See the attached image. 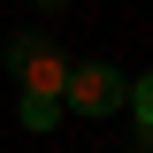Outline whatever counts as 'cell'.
Wrapping results in <instances>:
<instances>
[{
  "label": "cell",
  "mask_w": 153,
  "mask_h": 153,
  "mask_svg": "<svg viewBox=\"0 0 153 153\" xmlns=\"http://www.w3.org/2000/svg\"><path fill=\"white\" fill-rule=\"evenodd\" d=\"M123 107H130V123H138V138H146V146H153V76H138V84H130V100H123Z\"/></svg>",
  "instance_id": "3957f363"
},
{
  "label": "cell",
  "mask_w": 153,
  "mask_h": 153,
  "mask_svg": "<svg viewBox=\"0 0 153 153\" xmlns=\"http://www.w3.org/2000/svg\"><path fill=\"white\" fill-rule=\"evenodd\" d=\"M138 153H153V146H138Z\"/></svg>",
  "instance_id": "8992f818"
},
{
  "label": "cell",
  "mask_w": 153,
  "mask_h": 153,
  "mask_svg": "<svg viewBox=\"0 0 153 153\" xmlns=\"http://www.w3.org/2000/svg\"><path fill=\"white\" fill-rule=\"evenodd\" d=\"M54 115H61V100H23V130H54Z\"/></svg>",
  "instance_id": "277c9868"
},
{
  "label": "cell",
  "mask_w": 153,
  "mask_h": 153,
  "mask_svg": "<svg viewBox=\"0 0 153 153\" xmlns=\"http://www.w3.org/2000/svg\"><path fill=\"white\" fill-rule=\"evenodd\" d=\"M130 100V84L115 76V61H69V92H61V107L76 115H115Z\"/></svg>",
  "instance_id": "7a4b0ae2"
},
{
  "label": "cell",
  "mask_w": 153,
  "mask_h": 153,
  "mask_svg": "<svg viewBox=\"0 0 153 153\" xmlns=\"http://www.w3.org/2000/svg\"><path fill=\"white\" fill-rule=\"evenodd\" d=\"M8 69H16L23 100H61L69 92V54H61L46 31H16L8 38Z\"/></svg>",
  "instance_id": "6da1fadb"
},
{
  "label": "cell",
  "mask_w": 153,
  "mask_h": 153,
  "mask_svg": "<svg viewBox=\"0 0 153 153\" xmlns=\"http://www.w3.org/2000/svg\"><path fill=\"white\" fill-rule=\"evenodd\" d=\"M38 8H61V0H38Z\"/></svg>",
  "instance_id": "5b68a950"
}]
</instances>
